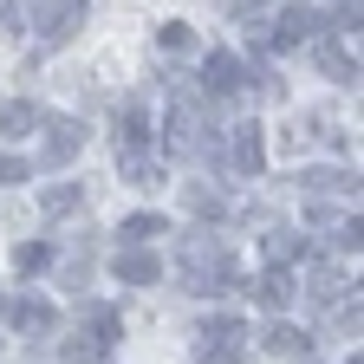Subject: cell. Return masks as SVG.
Here are the masks:
<instances>
[{
	"instance_id": "6da1fadb",
	"label": "cell",
	"mask_w": 364,
	"mask_h": 364,
	"mask_svg": "<svg viewBox=\"0 0 364 364\" xmlns=\"http://www.w3.org/2000/svg\"><path fill=\"white\" fill-rule=\"evenodd\" d=\"M117 169H124V182H136V189H156L163 182V156L150 144V117H144L136 98L117 111Z\"/></svg>"
},
{
	"instance_id": "7a4b0ae2",
	"label": "cell",
	"mask_w": 364,
	"mask_h": 364,
	"mask_svg": "<svg viewBox=\"0 0 364 364\" xmlns=\"http://www.w3.org/2000/svg\"><path fill=\"white\" fill-rule=\"evenodd\" d=\"M182 280H189L196 299H221V293L241 287V273H235V254H228L215 235H189L182 241Z\"/></svg>"
},
{
	"instance_id": "3957f363",
	"label": "cell",
	"mask_w": 364,
	"mask_h": 364,
	"mask_svg": "<svg viewBox=\"0 0 364 364\" xmlns=\"http://www.w3.org/2000/svg\"><path fill=\"white\" fill-rule=\"evenodd\" d=\"M85 14H91V0H14L7 20L39 26V46H65V39H78Z\"/></svg>"
},
{
	"instance_id": "277c9868",
	"label": "cell",
	"mask_w": 364,
	"mask_h": 364,
	"mask_svg": "<svg viewBox=\"0 0 364 364\" xmlns=\"http://www.w3.org/2000/svg\"><path fill=\"white\" fill-rule=\"evenodd\" d=\"M117 332H124L117 306H85V318H78V338L65 345V364H85V358H105V351L117 345Z\"/></svg>"
},
{
	"instance_id": "5b68a950",
	"label": "cell",
	"mask_w": 364,
	"mask_h": 364,
	"mask_svg": "<svg viewBox=\"0 0 364 364\" xmlns=\"http://www.w3.org/2000/svg\"><path fill=\"white\" fill-rule=\"evenodd\" d=\"M39 169H65L85 144H91V130L78 124V117H39Z\"/></svg>"
},
{
	"instance_id": "8992f818",
	"label": "cell",
	"mask_w": 364,
	"mask_h": 364,
	"mask_svg": "<svg viewBox=\"0 0 364 364\" xmlns=\"http://www.w3.org/2000/svg\"><path fill=\"white\" fill-rule=\"evenodd\" d=\"M221 156H228V169H235V176H260V169H267V136H260V124H254V117H247V124H228Z\"/></svg>"
},
{
	"instance_id": "52a82bcc",
	"label": "cell",
	"mask_w": 364,
	"mask_h": 364,
	"mask_svg": "<svg viewBox=\"0 0 364 364\" xmlns=\"http://www.w3.org/2000/svg\"><path fill=\"white\" fill-rule=\"evenodd\" d=\"M318 33H326V20H318L312 7H299V0H293V7H280V26L267 33V46H273V53H293V46H312Z\"/></svg>"
},
{
	"instance_id": "ba28073f",
	"label": "cell",
	"mask_w": 364,
	"mask_h": 364,
	"mask_svg": "<svg viewBox=\"0 0 364 364\" xmlns=\"http://www.w3.org/2000/svg\"><path fill=\"white\" fill-rule=\"evenodd\" d=\"M312 65L326 72L332 85H358V53H351L338 33H318V39H312Z\"/></svg>"
},
{
	"instance_id": "9c48e42d",
	"label": "cell",
	"mask_w": 364,
	"mask_h": 364,
	"mask_svg": "<svg viewBox=\"0 0 364 364\" xmlns=\"http://www.w3.org/2000/svg\"><path fill=\"white\" fill-rule=\"evenodd\" d=\"M7 318H14V332H20V338H46V332H59V306H53V299H39V293L14 299Z\"/></svg>"
},
{
	"instance_id": "30bf717a",
	"label": "cell",
	"mask_w": 364,
	"mask_h": 364,
	"mask_svg": "<svg viewBox=\"0 0 364 364\" xmlns=\"http://www.w3.org/2000/svg\"><path fill=\"white\" fill-rule=\"evenodd\" d=\"M241 85H247V65L235 53H208L202 59V91H208V98H235Z\"/></svg>"
},
{
	"instance_id": "8fae6325",
	"label": "cell",
	"mask_w": 364,
	"mask_h": 364,
	"mask_svg": "<svg viewBox=\"0 0 364 364\" xmlns=\"http://www.w3.org/2000/svg\"><path fill=\"white\" fill-rule=\"evenodd\" d=\"M293 182L306 196H345V202H358V169H299Z\"/></svg>"
},
{
	"instance_id": "7c38bea8",
	"label": "cell",
	"mask_w": 364,
	"mask_h": 364,
	"mask_svg": "<svg viewBox=\"0 0 364 364\" xmlns=\"http://www.w3.org/2000/svg\"><path fill=\"white\" fill-rule=\"evenodd\" d=\"M111 273H117L124 287H156V280H163V260H156L150 247H124V254L111 260Z\"/></svg>"
},
{
	"instance_id": "4fadbf2b",
	"label": "cell",
	"mask_w": 364,
	"mask_h": 364,
	"mask_svg": "<svg viewBox=\"0 0 364 364\" xmlns=\"http://www.w3.org/2000/svg\"><path fill=\"white\" fill-rule=\"evenodd\" d=\"M247 299H254L260 312H287V306H293V273H287V267H267L260 280L247 287Z\"/></svg>"
},
{
	"instance_id": "5bb4252c",
	"label": "cell",
	"mask_w": 364,
	"mask_h": 364,
	"mask_svg": "<svg viewBox=\"0 0 364 364\" xmlns=\"http://www.w3.org/2000/svg\"><path fill=\"white\" fill-rule=\"evenodd\" d=\"M306 293H312V306H338V299H345V267H338V260H318V267L306 273Z\"/></svg>"
},
{
	"instance_id": "9a60e30c",
	"label": "cell",
	"mask_w": 364,
	"mask_h": 364,
	"mask_svg": "<svg viewBox=\"0 0 364 364\" xmlns=\"http://www.w3.org/2000/svg\"><path fill=\"white\" fill-rule=\"evenodd\" d=\"M85 208V182H53V189H39V215L46 221H65Z\"/></svg>"
},
{
	"instance_id": "2e32d148",
	"label": "cell",
	"mask_w": 364,
	"mask_h": 364,
	"mask_svg": "<svg viewBox=\"0 0 364 364\" xmlns=\"http://www.w3.org/2000/svg\"><path fill=\"white\" fill-rule=\"evenodd\" d=\"M260 345H267L273 358H312V332L287 326V318H280V326H267V332H260Z\"/></svg>"
},
{
	"instance_id": "e0dca14e",
	"label": "cell",
	"mask_w": 364,
	"mask_h": 364,
	"mask_svg": "<svg viewBox=\"0 0 364 364\" xmlns=\"http://www.w3.org/2000/svg\"><path fill=\"white\" fill-rule=\"evenodd\" d=\"M156 53H163V59H189V53H196V26H189V20L156 26Z\"/></svg>"
},
{
	"instance_id": "ac0fdd59",
	"label": "cell",
	"mask_w": 364,
	"mask_h": 364,
	"mask_svg": "<svg viewBox=\"0 0 364 364\" xmlns=\"http://www.w3.org/2000/svg\"><path fill=\"white\" fill-rule=\"evenodd\" d=\"M39 130V105L14 98V105H0V136H33Z\"/></svg>"
},
{
	"instance_id": "d6986e66",
	"label": "cell",
	"mask_w": 364,
	"mask_h": 364,
	"mask_svg": "<svg viewBox=\"0 0 364 364\" xmlns=\"http://www.w3.org/2000/svg\"><path fill=\"white\" fill-rule=\"evenodd\" d=\"M267 260H273V267L306 260V235H293V228H273V235H267Z\"/></svg>"
},
{
	"instance_id": "ffe728a7",
	"label": "cell",
	"mask_w": 364,
	"mask_h": 364,
	"mask_svg": "<svg viewBox=\"0 0 364 364\" xmlns=\"http://www.w3.org/2000/svg\"><path fill=\"white\" fill-rule=\"evenodd\" d=\"M46 267H53V247H46V241H20L14 247V273H20V280H33V273H46Z\"/></svg>"
},
{
	"instance_id": "44dd1931",
	"label": "cell",
	"mask_w": 364,
	"mask_h": 364,
	"mask_svg": "<svg viewBox=\"0 0 364 364\" xmlns=\"http://www.w3.org/2000/svg\"><path fill=\"white\" fill-rule=\"evenodd\" d=\"M156 235H169L163 215H130V221H124V247H150Z\"/></svg>"
},
{
	"instance_id": "7402d4cb",
	"label": "cell",
	"mask_w": 364,
	"mask_h": 364,
	"mask_svg": "<svg viewBox=\"0 0 364 364\" xmlns=\"http://www.w3.org/2000/svg\"><path fill=\"white\" fill-rule=\"evenodd\" d=\"M241 338H247L241 318H202V332H196V345H241Z\"/></svg>"
},
{
	"instance_id": "603a6c76",
	"label": "cell",
	"mask_w": 364,
	"mask_h": 364,
	"mask_svg": "<svg viewBox=\"0 0 364 364\" xmlns=\"http://www.w3.org/2000/svg\"><path fill=\"white\" fill-rule=\"evenodd\" d=\"M182 202H189V215H208V221L221 215V196L208 189V182H182Z\"/></svg>"
},
{
	"instance_id": "cb8c5ba5",
	"label": "cell",
	"mask_w": 364,
	"mask_h": 364,
	"mask_svg": "<svg viewBox=\"0 0 364 364\" xmlns=\"http://www.w3.org/2000/svg\"><path fill=\"white\" fill-rule=\"evenodd\" d=\"M358 20H364V0H338L326 33H338V39H358Z\"/></svg>"
},
{
	"instance_id": "d4e9b609",
	"label": "cell",
	"mask_w": 364,
	"mask_h": 364,
	"mask_svg": "<svg viewBox=\"0 0 364 364\" xmlns=\"http://www.w3.org/2000/svg\"><path fill=\"white\" fill-rule=\"evenodd\" d=\"M189 364H247V345H196Z\"/></svg>"
},
{
	"instance_id": "484cf974",
	"label": "cell",
	"mask_w": 364,
	"mask_h": 364,
	"mask_svg": "<svg viewBox=\"0 0 364 364\" xmlns=\"http://www.w3.org/2000/svg\"><path fill=\"white\" fill-rule=\"evenodd\" d=\"M14 182H33V163H26V156H7V150H0V189H14Z\"/></svg>"
},
{
	"instance_id": "4316f807",
	"label": "cell",
	"mask_w": 364,
	"mask_h": 364,
	"mask_svg": "<svg viewBox=\"0 0 364 364\" xmlns=\"http://www.w3.org/2000/svg\"><path fill=\"white\" fill-rule=\"evenodd\" d=\"M7 14H14V0H0V20H7Z\"/></svg>"
},
{
	"instance_id": "83f0119b",
	"label": "cell",
	"mask_w": 364,
	"mask_h": 364,
	"mask_svg": "<svg viewBox=\"0 0 364 364\" xmlns=\"http://www.w3.org/2000/svg\"><path fill=\"white\" fill-rule=\"evenodd\" d=\"M345 364H358V351H351V358H345Z\"/></svg>"
},
{
	"instance_id": "f1b7e54d",
	"label": "cell",
	"mask_w": 364,
	"mask_h": 364,
	"mask_svg": "<svg viewBox=\"0 0 364 364\" xmlns=\"http://www.w3.org/2000/svg\"><path fill=\"white\" fill-rule=\"evenodd\" d=\"M0 312H7V299H0Z\"/></svg>"
}]
</instances>
